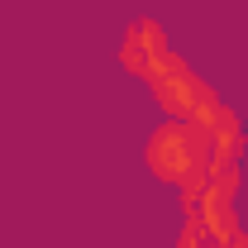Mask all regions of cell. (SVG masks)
<instances>
[{
  "mask_svg": "<svg viewBox=\"0 0 248 248\" xmlns=\"http://www.w3.org/2000/svg\"><path fill=\"white\" fill-rule=\"evenodd\" d=\"M143 86H148V95L162 105L167 120H186V124H196V129H210V124L224 115V100L215 95V86H210L182 53H167V58L143 77Z\"/></svg>",
  "mask_w": 248,
  "mask_h": 248,
  "instance_id": "1",
  "label": "cell"
},
{
  "mask_svg": "<svg viewBox=\"0 0 248 248\" xmlns=\"http://www.w3.org/2000/svg\"><path fill=\"white\" fill-rule=\"evenodd\" d=\"M143 162L153 172V182L177 186L182 191L201 167H205V134L186 120H162L143 143Z\"/></svg>",
  "mask_w": 248,
  "mask_h": 248,
  "instance_id": "3",
  "label": "cell"
},
{
  "mask_svg": "<svg viewBox=\"0 0 248 248\" xmlns=\"http://www.w3.org/2000/svg\"><path fill=\"white\" fill-rule=\"evenodd\" d=\"M239 177H244V172H215V167H201V172L182 186V219H196L210 239L229 244V239L239 234V215H234Z\"/></svg>",
  "mask_w": 248,
  "mask_h": 248,
  "instance_id": "2",
  "label": "cell"
},
{
  "mask_svg": "<svg viewBox=\"0 0 248 248\" xmlns=\"http://www.w3.org/2000/svg\"><path fill=\"white\" fill-rule=\"evenodd\" d=\"M172 53V43H167V29L157 24L153 15H139L129 29H124V38H120V48H115V58H120V67L129 72V77H148L157 62Z\"/></svg>",
  "mask_w": 248,
  "mask_h": 248,
  "instance_id": "4",
  "label": "cell"
}]
</instances>
